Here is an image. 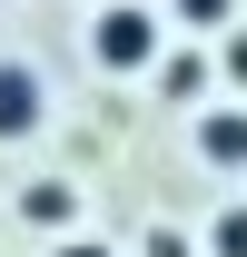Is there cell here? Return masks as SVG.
<instances>
[{
    "label": "cell",
    "instance_id": "cell-7",
    "mask_svg": "<svg viewBox=\"0 0 247 257\" xmlns=\"http://www.w3.org/2000/svg\"><path fill=\"white\" fill-rule=\"evenodd\" d=\"M208 257H247V208H217V227H208Z\"/></svg>",
    "mask_w": 247,
    "mask_h": 257
},
{
    "label": "cell",
    "instance_id": "cell-2",
    "mask_svg": "<svg viewBox=\"0 0 247 257\" xmlns=\"http://www.w3.org/2000/svg\"><path fill=\"white\" fill-rule=\"evenodd\" d=\"M50 119V89H40L30 60H0V139H30V128Z\"/></svg>",
    "mask_w": 247,
    "mask_h": 257
},
{
    "label": "cell",
    "instance_id": "cell-6",
    "mask_svg": "<svg viewBox=\"0 0 247 257\" xmlns=\"http://www.w3.org/2000/svg\"><path fill=\"white\" fill-rule=\"evenodd\" d=\"M158 89H168V99H198V89H208V60H198V50L168 60V69H158Z\"/></svg>",
    "mask_w": 247,
    "mask_h": 257
},
{
    "label": "cell",
    "instance_id": "cell-1",
    "mask_svg": "<svg viewBox=\"0 0 247 257\" xmlns=\"http://www.w3.org/2000/svg\"><path fill=\"white\" fill-rule=\"evenodd\" d=\"M89 60H99V69H119V79H139V69L168 60V20H158L149 0H109V10L89 20Z\"/></svg>",
    "mask_w": 247,
    "mask_h": 257
},
{
    "label": "cell",
    "instance_id": "cell-8",
    "mask_svg": "<svg viewBox=\"0 0 247 257\" xmlns=\"http://www.w3.org/2000/svg\"><path fill=\"white\" fill-rule=\"evenodd\" d=\"M217 69H227V79H237V89H247V30L227 40V60H217Z\"/></svg>",
    "mask_w": 247,
    "mask_h": 257
},
{
    "label": "cell",
    "instance_id": "cell-9",
    "mask_svg": "<svg viewBox=\"0 0 247 257\" xmlns=\"http://www.w3.org/2000/svg\"><path fill=\"white\" fill-rule=\"evenodd\" d=\"M50 257H109V247H99V237H60Z\"/></svg>",
    "mask_w": 247,
    "mask_h": 257
},
{
    "label": "cell",
    "instance_id": "cell-4",
    "mask_svg": "<svg viewBox=\"0 0 247 257\" xmlns=\"http://www.w3.org/2000/svg\"><path fill=\"white\" fill-rule=\"evenodd\" d=\"M20 218L30 227H69L79 218V188H69V178H30V188H20Z\"/></svg>",
    "mask_w": 247,
    "mask_h": 257
},
{
    "label": "cell",
    "instance_id": "cell-5",
    "mask_svg": "<svg viewBox=\"0 0 247 257\" xmlns=\"http://www.w3.org/2000/svg\"><path fill=\"white\" fill-rule=\"evenodd\" d=\"M168 20H178V30H227L237 0H168Z\"/></svg>",
    "mask_w": 247,
    "mask_h": 257
},
{
    "label": "cell",
    "instance_id": "cell-3",
    "mask_svg": "<svg viewBox=\"0 0 247 257\" xmlns=\"http://www.w3.org/2000/svg\"><path fill=\"white\" fill-rule=\"evenodd\" d=\"M198 159L208 168H247V109H208L198 119Z\"/></svg>",
    "mask_w": 247,
    "mask_h": 257
}]
</instances>
